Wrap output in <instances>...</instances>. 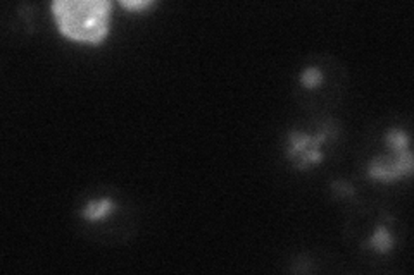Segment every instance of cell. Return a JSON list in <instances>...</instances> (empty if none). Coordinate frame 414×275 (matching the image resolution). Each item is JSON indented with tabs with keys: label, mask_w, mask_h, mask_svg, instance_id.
<instances>
[{
	"label": "cell",
	"mask_w": 414,
	"mask_h": 275,
	"mask_svg": "<svg viewBox=\"0 0 414 275\" xmlns=\"http://www.w3.org/2000/svg\"><path fill=\"white\" fill-rule=\"evenodd\" d=\"M121 5H123L124 9H128V11H147V9H152L157 5V2H154V0H121L120 2Z\"/></svg>",
	"instance_id": "8"
},
{
	"label": "cell",
	"mask_w": 414,
	"mask_h": 275,
	"mask_svg": "<svg viewBox=\"0 0 414 275\" xmlns=\"http://www.w3.org/2000/svg\"><path fill=\"white\" fill-rule=\"evenodd\" d=\"M61 35L85 45H98L109 35V0H54L50 4Z\"/></svg>",
	"instance_id": "1"
},
{
	"label": "cell",
	"mask_w": 414,
	"mask_h": 275,
	"mask_svg": "<svg viewBox=\"0 0 414 275\" xmlns=\"http://www.w3.org/2000/svg\"><path fill=\"white\" fill-rule=\"evenodd\" d=\"M116 208H118V205L113 198L90 200V202L83 206V210L80 212V215L83 217L85 220H88V222H97V220H102V219H106V217H109Z\"/></svg>",
	"instance_id": "4"
},
{
	"label": "cell",
	"mask_w": 414,
	"mask_h": 275,
	"mask_svg": "<svg viewBox=\"0 0 414 275\" xmlns=\"http://www.w3.org/2000/svg\"><path fill=\"white\" fill-rule=\"evenodd\" d=\"M385 143L392 152H404L409 150V134L404 129L392 128L385 134Z\"/></svg>",
	"instance_id": "6"
},
{
	"label": "cell",
	"mask_w": 414,
	"mask_h": 275,
	"mask_svg": "<svg viewBox=\"0 0 414 275\" xmlns=\"http://www.w3.org/2000/svg\"><path fill=\"white\" fill-rule=\"evenodd\" d=\"M321 81H323V74L316 67H305L301 73V83L305 88H316L320 86Z\"/></svg>",
	"instance_id": "7"
},
{
	"label": "cell",
	"mask_w": 414,
	"mask_h": 275,
	"mask_svg": "<svg viewBox=\"0 0 414 275\" xmlns=\"http://www.w3.org/2000/svg\"><path fill=\"white\" fill-rule=\"evenodd\" d=\"M334 189L335 193H338V195H347V196H352L354 195V188H352L349 182H344V181H337L334 182Z\"/></svg>",
	"instance_id": "9"
},
{
	"label": "cell",
	"mask_w": 414,
	"mask_h": 275,
	"mask_svg": "<svg viewBox=\"0 0 414 275\" xmlns=\"http://www.w3.org/2000/svg\"><path fill=\"white\" fill-rule=\"evenodd\" d=\"M395 246V239H393L392 232L386 226H378L375 229V232L371 234L368 241H366V248H371L375 253L386 254L393 250Z\"/></svg>",
	"instance_id": "5"
},
{
	"label": "cell",
	"mask_w": 414,
	"mask_h": 275,
	"mask_svg": "<svg viewBox=\"0 0 414 275\" xmlns=\"http://www.w3.org/2000/svg\"><path fill=\"white\" fill-rule=\"evenodd\" d=\"M413 152L409 148L404 152H393L392 155L375 157L366 165V176L371 181L390 184V182L399 181L400 178H409L413 174Z\"/></svg>",
	"instance_id": "3"
},
{
	"label": "cell",
	"mask_w": 414,
	"mask_h": 275,
	"mask_svg": "<svg viewBox=\"0 0 414 275\" xmlns=\"http://www.w3.org/2000/svg\"><path fill=\"white\" fill-rule=\"evenodd\" d=\"M337 134V131L327 125L323 131L307 134L302 131H290L287 136V157L298 171L313 167L321 164L323 160V145L327 143L330 136Z\"/></svg>",
	"instance_id": "2"
}]
</instances>
